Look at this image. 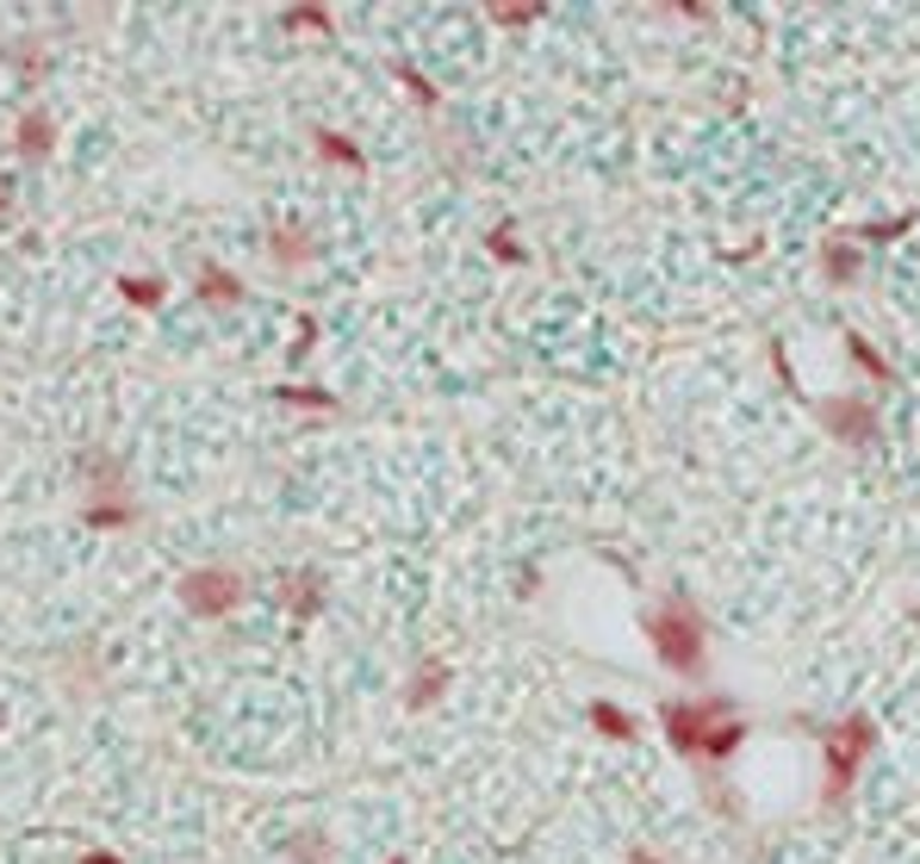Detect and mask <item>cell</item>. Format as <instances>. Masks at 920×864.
<instances>
[{"mask_svg":"<svg viewBox=\"0 0 920 864\" xmlns=\"http://www.w3.org/2000/svg\"><path fill=\"white\" fill-rule=\"evenodd\" d=\"M747 715L728 691H710V696H666L659 703V734L671 740L678 759H697V765H728L740 740H747Z\"/></svg>","mask_w":920,"mask_h":864,"instance_id":"1","label":"cell"},{"mask_svg":"<svg viewBox=\"0 0 920 864\" xmlns=\"http://www.w3.org/2000/svg\"><path fill=\"white\" fill-rule=\"evenodd\" d=\"M641 629H647V641H653V659H659L671 678H697L703 672V659H710L703 641H710V629H703V610H697L685 591L659 597V603L641 615Z\"/></svg>","mask_w":920,"mask_h":864,"instance_id":"2","label":"cell"},{"mask_svg":"<svg viewBox=\"0 0 920 864\" xmlns=\"http://www.w3.org/2000/svg\"><path fill=\"white\" fill-rule=\"evenodd\" d=\"M877 752V715L852 710L846 722H827L821 728V808H840L846 796H852V784H859V765Z\"/></svg>","mask_w":920,"mask_h":864,"instance_id":"3","label":"cell"},{"mask_svg":"<svg viewBox=\"0 0 920 864\" xmlns=\"http://www.w3.org/2000/svg\"><path fill=\"white\" fill-rule=\"evenodd\" d=\"M174 597H181V610L199 615V622H225V615H237V603L250 597V578L237 573V566H193V573H181Z\"/></svg>","mask_w":920,"mask_h":864,"instance_id":"4","label":"cell"},{"mask_svg":"<svg viewBox=\"0 0 920 864\" xmlns=\"http://www.w3.org/2000/svg\"><path fill=\"white\" fill-rule=\"evenodd\" d=\"M815 417L833 442H852V448H871L883 442V411L859 392H846V399H815Z\"/></svg>","mask_w":920,"mask_h":864,"instance_id":"5","label":"cell"},{"mask_svg":"<svg viewBox=\"0 0 920 864\" xmlns=\"http://www.w3.org/2000/svg\"><path fill=\"white\" fill-rule=\"evenodd\" d=\"M76 480L88 485V498H118V492H131V466H125V454H113V448H81Z\"/></svg>","mask_w":920,"mask_h":864,"instance_id":"6","label":"cell"},{"mask_svg":"<svg viewBox=\"0 0 920 864\" xmlns=\"http://www.w3.org/2000/svg\"><path fill=\"white\" fill-rule=\"evenodd\" d=\"M448 678H455V666H448V659H441V654H423L417 666H411V678H404V710L423 715L441 691H448Z\"/></svg>","mask_w":920,"mask_h":864,"instance_id":"7","label":"cell"},{"mask_svg":"<svg viewBox=\"0 0 920 864\" xmlns=\"http://www.w3.org/2000/svg\"><path fill=\"white\" fill-rule=\"evenodd\" d=\"M50 150H57V118L44 113V106H25L20 125H13V155H25V162H44Z\"/></svg>","mask_w":920,"mask_h":864,"instance_id":"8","label":"cell"},{"mask_svg":"<svg viewBox=\"0 0 920 864\" xmlns=\"http://www.w3.org/2000/svg\"><path fill=\"white\" fill-rule=\"evenodd\" d=\"M280 603H287L299 622H318L324 615V573H280Z\"/></svg>","mask_w":920,"mask_h":864,"instance_id":"9","label":"cell"},{"mask_svg":"<svg viewBox=\"0 0 920 864\" xmlns=\"http://www.w3.org/2000/svg\"><path fill=\"white\" fill-rule=\"evenodd\" d=\"M193 287H199V299H206L211 311H230V306H243V280H237V274L225 268V262H199V268H193Z\"/></svg>","mask_w":920,"mask_h":864,"instance_id":"10","label":"cell"},{"mask_svg":"<svg viewBox=\"0 0 920 864\" xmlns=\"http://www.w3.org/2000/svg\"><path fill=\"white\" fill-rule=\"evenodd\" d=\"M137 517H143V510H137L131 492H118V498H88V504H81V522H88V529H100V535L137 529Z\"/></svg>","mask_w":920,"mask_h":864,"instance_id":"11","label":"cell"},{"mask_svg":"<svg viewBox=\"0 0 920 864\" xmlns=\"http://www.w3.org/2000/svg\"><path fill=\"white\" fill-rule=\"evenodd\" d=\"M821 280L827 287H852L859 280V243L852 237H827L821 243Z\"/></svg>","mask_w":920,"mask_h":864,"instance_id":"12","label":"cell"},{"mask_svg":"<svg viewBox=\"0 0 920 864\" xmlns=\"http://www.w3.org/2000/svg\"><path fill=\"white\" fill-rule=\"evenodd\" d=\"M268 255H274V268H306L318 250H311V237L299 231V224H274V231H268Z\"/></svg>","mask_w":920,"mask_h":864,"instance_id":"13","label":"cell"},{"mask_svg":"<svg viewBox=\"0 0 920 864\" xmlns=\"http://www.w3.org/2000/svg\"><path fill=\"white\" fill-rule=\"evenodd\" d=\"M311 143H318V155H324V162H336V169H348V174H367V155H361V143H355V137L318 125V131H311Z\"/></svg>","mask_w":920,"mask_h":864,"instance_id":"14","label":"cell"},{"mask_svg":"<svg viewBox=\"0 0 920 864\" xmlns=\"http://www.w3.org/2000/svg\"><path fill=\"white\" fill-rule=\"evenodd\" d=\"M585 722H591V728L603 734V740H634V734H641V722H634V715L622 710V703H610V696H597L591 710H585Z\"/></svg>","mask_w":920,"mask_h":864,"instance_id":"15","label":"cell"},{"mask_svg":"<svg viewBox=\"0 0 920 864\" xmlns=\"http://www.w3.org/2000/svg\"><path fill=\"white\" fill-rule=\"evenodd\" d=\"M846 355L859 361V373H864V380H877V385H889V380H896L889 355H883V348L871 343V336H859V330H846Z\"/></svg>","mask_w":920,"mask_h":864,"instance_id":"16","label":"cell"},{"mask_svg":"<svg viewBox=\"0 0 920 864\" xmlns=\"http://www.w3.org/2000/svg\"><path fill=\"white\" fill-rule=\"evenodd\" d=\"M274 399L292 404V411H318V417H336V411H343L336 392H324V385H274Z\"/></svg>","mask_w":920,"mask_h":864,"instance_id":"17","label":"cell"},{"mask_svg":"<svg viewBox=\"0 0 920 864\" xmlns=\"http://www.w3.org/2000/svg\"><path fill=\"white\" fill-rule=\"evenodd\" d=\"M118 292H125V306H137V311H156L162 306V280H156V274H118Z\"/></svg>","mask_w":920,"mask_h":864,"instance_id":"18","label":"cell"},{"mask_svg":"<svg viewBox=\"0 0 920 864\" xmlns=\"http://www.w3.org/2000/svg\"><path fill=\"white\" fill-rule=\"evenodd\" d=\"M280 25H287V32H311V38H336V20H330L324 7H287Z\"/></svg>","mask_w":920,"mask_h":864,"instance_id":"19","label":"cell"},{"mask_svg":"<svg viewBox=\"0 0 920 864\" xmlns=\"http://www.w3.org/2000/svg\"><path fill=\"white\" fill-rule=\"evenodd\" d=\"M485 20L498 25V32H529V25L541 20V7H517V0H492V7H485Z\"/></svg>","mask_w":920,"mask_h":864,"instance_id":"20","label":"cell"},{"mask_svg":"<svg viewBox=\"0 0 920 864\" xmlns=\"http://www.w3.org/2000/svg\"><path fill=\"white\" fill-rule=\"evenodd\" d=\"M62 672H69V696H88V684H100V659L88 647H76V654L62 659Z\"/></svg>","mask_w":920,"mask_h":864,"instance_id":"21","label":"cell"},{"mask_svg":"<svg viewBox=\"0 0 920 864\" xmlns=\"http://www.w3.org/2000/svg\"><path fill=\"white\" fill-rule=\"evenodd\" d=\"M915 231V211H901V218H877V224H859L852 243H896V237Z\"/></svg>","mask_w":920,"mask_h":864,"instance_id":"22","label":"cell"},{"mask_svg":"<svg viewBox=\"0 0 920 864\" xmlns=\"http://www.w3.org/2000/svg\"><path fill=\"white\" fill-rule=\"evenodd\" d=\"M392 76H399L404 88H411V100H417V106H436V100H441V88H436L429 76H423L417 62H392Z\"/></svg>","mask_w":920,"mask_h":864,"instance_id":"23","label":"cell"},{"mask_svg":"<svg viewBox=\"0 0 920 864\" xmlns=\"http://www.w3.org/2000/svg\"><path fill=\"white\" fill-rule=\"evenodd\" d=\"M485 250L498 255L504 268H522V262H529V250H522V243H517V231H510V224H498V231L485 237Z\"/></svg>","mask_w":920,"mask_h":864,"instance_id":"24","label":"cell"},{"mask_svg":"<svg viewBox=\"0 0 920 864\" xmlns=\"http://www.w3.org/2000/svg\"><path fill=\"white\" fill-rule=\"evenodd\" d=\"M13 69H20L25 81H38L44 69H50V57H44V50H32V38H20V44H13Z\"/></svg>","mask_w":920,"mask_h":864,"instance_id":"25","label":"cell"},{"mask_svg":"<svg viewBox=\"0 0 920 864\" xmlns=\"http://www.w3.org/2000/svg\"><path fill=\"white\" fill-rule=\"evenodd\" d=\"M292 864H330V840H318V833H299V840H292Z\"/></svg>","mask_w":920,"mask_h":864,"instance_id":"26","label":"cell"},{"mask_svg":"<svg viewBox=\"0 0 920 864\" xmlns=\"http://www.w3.org/2000/svg\"><path fill=\"white\" fill-rule=\"evenodd\" d=\"M311 343H318V318H299V336H292V355H311Z\"/></svg>","mask_w":920,"mask_h":864,"instance_id":"27","label":"cell"},{"mask_svg":"<svg viewBox=\"0 0 920 864\" xmlns=\"http://www.w3.org/2000/svg\"><path fill=\"white\" fill-rule=\"evenodd\" d=\"M771 373L784 380V392H796V373H790V355H784V343H771Z\"/></svg>","mask_w":920,"mask_h":864,"instance_id":"28","label":"cell"},{"mask_svg":"<svg viewBox=\"0 0 920 864\" xmlns=\"http://www.w3.org/2000/svg\"><path fill=\"white\" fill-rule=\"evenodd\" d=\"M76 864H125V859H118V852H106V845H94V852H81Z\"/></svg>","mask_w":920,"mask_h":864,"instance_id":"29","label":"cell"},{"mask_svg":"<svg viewBox=\"0 0 920 864\" xmlns=\"http://www.w3.org/2000/svg\"><path fill=\"white\" fill-rule=\"evenodd\" d=\"M629 864H671V859H659V852H647V845H634Z\"/></svg>","mask_w":920,"mask_h":864,"instance_id":"30","label":"cell"},{"mask_svg":"<svg viewBox=\"0 0 920 864\" xmlns=\"http://www.w3.org/2000/svg\"><path fill=\"white\" fill-rule=\"evenodd\" d=\"M13 211V187H7V174H0V218Z\"/></svg>","mask_w":920,"mask_h":864,"instance_id":"31","label":"cell"},{"mask_svg":"<svg viewBox=\"0 0 920 864\" xmlns=\"http://www.w3.org/2000/svg\"><path fill=\"white\" fill-rule=\"evenodd\" d=\"M915 622H920V603H915Z\"/></svg>","mask_w":920,"mask_h":864,"instance_id":"32","label":"cell"},{"mask_svg":"<svg viewBox=\"0 0 920 864\" xmlns=\"http://www.w3.org/2000/svg\"><path fill=\"white\" fill-rule=\"evenodd\" d=\"M386 864H404V859H386Z\"/></svg>","mask_w":920,"mask_h":864,"instance_id":"33","label":"cell"}]
</instances>
